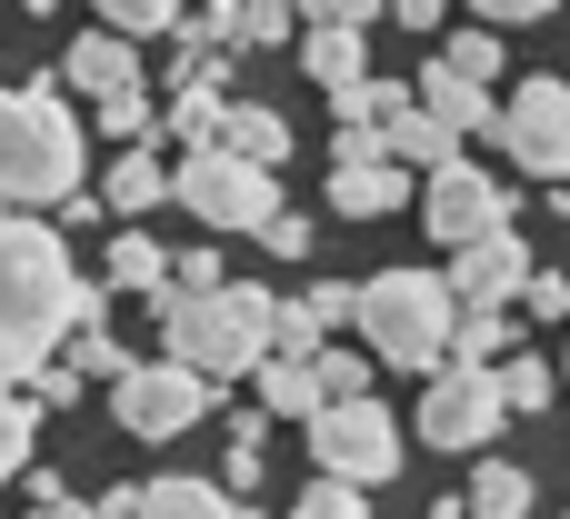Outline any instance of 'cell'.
Returning a JSON list of instances; mask_svg holds the SVG:
<instances>
[{"mask_svg":"<svg viewBox=\"0 0 570 519\" xmlns=\"http://www.w3.org/2000/svg\"><path fill=\"white\" fill-rule=\"evenodd\" d=\"M180 20H190V10H170V0H110V10H100V30L130 40V50H140V40H180Z\"/></svg>","mask_w":570,"mask_h":519,"instance_id":"24","label":"cell"},{"mask_svg":"<svg viewBox=\"0 0 570 519\" xmlns=\"http://www.w3.org/2000/svg\"><path fill=\"white\" fill-rule=\"evenodd\" d=\"M501 150H511L531 180L570 190V80H521V90L501 100Z\"/></svg>","mask_w":570,"mask_h":519,"instance_id":"9","label":"cell"},{"mask_svg":"<svg viewBox=\"0 0 570 519\" xmlns=\"http://www.w3.org/2000/svg\"><path fill=\"white\" fill-rule=\"evenodd\" d=\"M441 70H451V80H471V90H491V80H501V40H491V30H451Z\"/></svg>","mask_w":570,"mask_h":519,"instance_id":"28","label":"cell"},{"mask_svg":"<svg viewBox=\"0 0 570 519\" xmlns=\"http://www.w3.org/2000/svg\"><path fill=\"white\" fill-rule=\"evenodd\" d=\"M381 150H391V160H401V170H421V180H431V170H451V160H461V140H451V130H441V120H431V110H421V100H411V110H401V120H391V130H381Z\"/></svg>","mask_w":570,"mask_h":519,"instance_id":"19","label":"cell"},{"mask_svg":"<svg viewBox=\"0 0 570 519\" xmlns=\"http://www.w3.org/2000/svg\"><path fill=\"white\" fill-rule=\"evenodd\" d=\"M441 280H451V300H461V310H511L541 270H531L521 230H501V240H481V250H451V270H441Z\"/></svg>","mask_w":570,"mask_h":519,"instance_id":"11","label":"cell"},{"mask_svg":"<svg viewBox=\"0 0 570 519\" xmlns=\"http://www.w3.org/2000/svg\"><path fill=\"white\" fill-rule=\"evenodd\" d=\"M271 40H291V10L281 0H250L240 10V50H271Z\"/></svg>","mask_w":570,"mask_h":519,"instance_id":"34","label":"cell"},{"mask_svg":"<svg viewBox=\"0 0 570 519\" xmlns=\"http://www.w3.org/2000/svg\"><path fill=\"white\" fill-rule=\"evenodd\" d=\"M301 30H311V40H301V70H311L321 90H361V80H371V60H361L371 10H361V0H321Z\"/></svg>","mask_w":570,"mask_h":519,"instance_id":"12","label":"cell"},{"mask_svg":"<svg viewBox=\"0 0 570 519\" xmlns=\"http://www.w3.org/2000/svg\"><path fill=\"white\" fill-rule=\"evenodd\" d=\"M261 250H271V260H301V250H311V220H301V210H281V220L261 230Z\"/></svg>","mask_w":570,"mask_h":519,"instance_id":"38","label":"cell"},{"mask_svg":"<svg viewBox=\"0 0 570 519\" xmlns=\"http://www.w3.org/2000/svg\"><path fill=\"white\" fill-rule=\"evenodd\" d=\"M90 170V130L50 80L0 90V200L10 210H70Z\"/></svg>","mask_w":570,"mask_h":519,"instance_id":"3","label":"cell"},{"mask_svg":"<svg viewBox=\"0 0 570 519\" xmlns=\"http://www.w3.org/2000/svg\"><path fill=\"white\" fill-rule=\"evenodd\" d=\"M501 400H511V420H521V410H551V400H561V370L521 350V360H501Z\"/></svg>","mask_w":570,"mask_h":519,"instance_id":"27","label":"cell"},{"mask_svg":"<svg viewBox=\"0 0 570 519\" xmlns=\"http://www.w3.org/2000/svg\"><path fill=\"white\" fill-rule=\"evenodd\" d=\"M60 80H70V90H90V100H130V90H140V60H130V40H110V30L90 20V30L70 40Z\"/></svg>","mask_w":570,"mask_h":519,"instance_id":"13","label":"cell"},{"mask_svg":"<svg viewBox=\"0 0 570 519\" xmlns=\"http://www.w3.org/2000/svg\"><path fill=\"white\" fill-rule=\"evenodd\" d=\"M501 420H511L501 370H441V380L421 390V440H431V450H491Z\"/></svg>","mask_w":570,"mask_h":519,"instance_id":"10","label":"cell"},{"mask_svg":"<svg viewBox=\"0 0 570 519\" xmlns=\"http://www.w3.org/2000/svg\"><path fill=\"white\" fill-rule=\"evenodd\" d=\"M471 519H531V470L521 460H481L471 470Z\"/></svg>","mask_w":570,"mask_h":519,"instance_id":"23","label":"cell"},{"mask_svg":"<svg viewBox=\"0 0 570 519\" xmlns=\"http://www.w3.org/2000/svg\"><path fill=\"white\" fill-rule=\"evenodd\" d=\"M90 140L150 150V140H160V110H150V90H130V100H100V110H90Z\"/></svg>","mask_w":570,"mask_h":519,"instance_id":"25","label":"cell"},{"mask_svg":"<svg viewBox=\"0 0 570 519\" xmlns=\"http://www.w3.org/2000/svg\"><path fill=\"white\" fill-rule=\"evenodd\" d=\"M561 220H570V190H561Z\"/></svg>","mask_w":570,"mask_h":519,"instance_id":"42","label":"cell"},{"mask_svg":"<svg viewBox=\"0 0 570 519\" xmlns=\"http://www.w3.org/2000/svg\"><path fill=\"white\" fill-rule=\"evenodd\" d=\"M0 210H10V200H0Z\"/></svg>","mask_w":570,"mask_h":519,"instance_id":"43","label":"cell"},{"mask_svg":"<svg viewBox=\"0 0 570 519\" xmlns=\"http://www.w3.org/2000/svg\"><path fill=\"white\" fill-rule=\"evenodd\" d=\"M421 110H431L451 140H501V100L471 90V80H451L441 60H421Z\"/></svg>","mask_w":570,"mask_h":519,"instance_id":"14","label":"cell"},{"mask_svg":"<svg viewBox=\"0 0 570 519\" xmlns=\"http://www.w3.org/2000/svg\"><path fill=\"white\" fill-rule=\"evenodd\" d=\"M331 210H341V220H391V210H411V170H401V160L331 170Z\"/></svg>","mask_w":570,"mask_h":519,"instance_id":"15","label":"cell"},{"mask_svg":"<svg viewBox=\"0 0 570 519\" xmlns=\"http://www.w3.org/2000/svg\"><path fill=\"white\" fill-rule=\"evenodd\" d=\"M501 360H521L511 310H461V330H451V370H501Z\"/></svg>","mask_w":570,"mask_h":519,"instance_id":"21","label":"cell"},{"mask_svg":"<svg viewBox=\"0 0 570 519\" xmlns=\"http://www.w3.org/2000/svg\"><path fill=\"white\" fill-rule=\"evenodd\" d=\"M60 370H70L80 390H90V380H130V350H120V340H110V330L90 320V330H80V340L60 350Z\"/></svg>","mask_w":570,"mask_h":519,"instance_id":"26","label":"cell"},{"mask_svg":"<svg viewBox=\"0 0 570 519\" xmlns=\"http://www.w3.org/2000/svg\"><path fill=\"white\" fill-rule=\"evenodd\" d=\"M311 370H321V390H331V410H341V400H371V360H351V350H321Z\"/></svg>","mask_w":570,"mask_h":519,"instance_id":"33","label":"cell"},{"mask_svg":"<svg viewBox=\"0 0 570 519\" xmlns=\"http://www.w3.org/2000/svg\"><path fill=\"white\" fill-rule=\"evenodd\" d=\"M451 330H461V300H451L441 270H381V280H361V340H371V360L441 380L451 370Z\"/></svg>","mask_w":570,"mask_h":519,"instance_id":"4","label":"cell"},{"mask_svg":"<svg viewBox=\"0 0 570 519\" xmlns=\"http://www.w3.org/2000/svg\"><path fill=\"white\" fill-rule=\"evenodd\" d=\"M100 290H140V300H160V290H170V250H160L150 230H120L110 260H100Z\"/></svg>","mask_w":570,"mask_h":519,"instance_id":"20","label":"cell"},{"mask_svg":"<svg viewBox=\"0 0 570 519\" xmlns=\"http://www.w3.org/2000/svg\"><path fill=\"white\" fill-rule=\"evenodd\" d=\"M561 519H570V510H561Z\"/></svg>","mask_w":570,"mask_h":519,"instance_id":"45","label":"cell"},{"mask_svg":"<svg viewBox=\"0 0 570 519\" xmlns=\"http://www.w3.org/2000/svg\"><path fill=\"white\" fill-rule=\"evenodd\" d=\"M521 20H551V10H541V0H491V10H481V30H521Z\"/></svg>","mask_w":570,"mask_h":519,"instance_id":"39","label":"cell"},{"mask_svg":"<svg viewBox=\"0 0 570 519\" xmlns=\"http://www.w3.org/2000/svg\"><path fill=\"white\" fill-rule=\"evenodd\" d=\"M311 460H321V480H341V490H381V480L401 470V420H391L381 400H341V410L311 420Z\"/></svg>","mask_w":570,"mask_h":519,"instance_id":"6","label":"cell"},{"mask_svg":"<svg viewBox=\"0 0 570 519\" xmlns=\"http://www.w3.org/2000/svg\"><path fill=\"white\" fill-rule=\"evenodd\" d=\"M210 380L200 370H180V360H130V380L110 390V420L130 430V440H180V430H200L210 420Z\"/></svg>","mask_w":570,"mask_h":519,"instance_id":"7","label":"cell"},{"mask_svg":"<svg viewBox=\"0 0 570 519\" xmlns=\"http://www.w3.org/2000/svg\"><path fill=\"white\" fill-rule=\"evenodd\" d=\"M261 410H271V420H321L331 390H321L311 360H261Z\"/></svg>","mask_w":570,"mask_h":519,"instance_id":"22","label":"cell"},{"mask_svg":"<svg viewBox=\"0 0 570 519\" xmlns=\"http://www.w3.org/2000/svg\"><path fill=\"white\" fill-rule=\"evenodd\" d=\"M220 150L281 180V160H291V120H281V110H261V100H230V120H220Z\"/></svg>","mask_w":570,"mask_h":519,"instance_id":"16","label":"cell"},{"mask_svg":"<svg viewBox=\"0 0 570 519\" xmlns=\"http://www.w3.org/2000/svg\"><path fill=\"white\" fill-rule=\"evenodd\" d=\"M30 519H100V510H90V500H60V480L30 470Z\"/></svg>","mask_w":570,"mask_h":519,"instance_id":"36","label":"cell"},{"mask_svg":"<svg viewBox=\"0 0 570 519\" xmlns=\"http://www.w3.org/2000/svg\"><path fill=\"white\" fill-rule=\"evenodd\" d=\"M431 519H471V500H441V510H431Z\"/></svg>","mask_w":570,"mask_h":519,"instance_id":"41","label":"cell"},{"mask_svg":"<svg viewBox=\"0 0 570 519\" xmlns=\"http://www.w3.org/2000/svg\"><path fill=\"white\" fill-rule=\"evenodd\" d=\"M561 380H570V370H561Z\"/></svg>","mask_w":570,"mask_h":519,"instance_id":"44","label":"cell"},{"mask_svg":"<svg viewBox=\"0 0 570 519\" xmlns=\"http://www.w3.org/2000/svg\"><path fill=\"white\" fill-rule=\"evenodd\" d=\"M140 519H261V510L230 500V490H210V480H190V470H170V480L140 490Z\"/></svg>","mask_w":570,"mask_h":519,"instance_id":"17","label":"cell"},{"mask_svg":"<svg viewBox=\"0 0 570 519\" xmlns=\"http://www.w3.org/2000/svg\"><path fill=\"white\" fill-rule=\"evenodd\" d=\"M521 310H531V320H570V280H561V270H541V280L521 290Z\"/></svg>","mask_w":570,"mask_h":519,"instance_id":"37","label":"cell"},{"mask_svg":"<svg viewBox=\"0 0 570 519\" xmlns=\"http://www.w3.org/2000/svg\"><path fill=\"white\" fill-rule=\"evenodd\" d=\"M170 200L190 210V220H210V240L220 230H271L281 220V180L271 170H250V160H230V150H190L180 170H170Z\"/></svg>","mask_w":570,"mask_h":519,"instance_id":"5","label":"cell"},{"mask_svg":"<svg viewBox=\"0 0 570 519\" xmlns=\"http://www.w3.org/2000/svg\"><path fill=\"white\" fill-rule=\"evenodd\" d=\"M100 310H110V300H100V280L70 270L60 220L0 210V390H10V380H40Z\"/></svg>","mask_w":570,"mask_h":519,"instance_id":"1","label":"cell"},{"mask_svg":"<svg viewBox=\"0 0 570 519\" xmlns=\"http://www.w3.org/2000/svg\"><path fill=\"white\" fill-rule=\"evenodd\" d=\"M10 480H30V400L20 390H0V490Z\"/></svg>","mask_w":570,"mask_h":519,"instance_id":"29","label":"cell"},{"mask_svg":"<svg viewBox=\"0 0 570 519\" xmlns=\"http://www.w3.org/2000/svg\"><path fill=\"white\" fill-rule=\"evenodd\" d=\"M170 290H230V270H220V240H200V250H170Z\"/></svg>","mask_w":570,"mask_h":519,"instance_id":"30","label":"cell"},{"mask_svg":"<svg viewBox=\"0 0 570 519\" xmlns=\"http://www.w3.org/2000/svg\"><path fill=\"white\" fill-rule=\"evenodd\" d=\"M421 230H431V240H451V250H481V240H501V230H511V190H501L491 170L451 160V170H431V180H421Z\"/></svg>","mask_w":570,"mask_h":519,"instance_id":"8","label":"cell"},{"mask_svg":"<svg viewBox=\"0 0 570 519\" xmlns=\"http://www.w3.org/2000/svg\"><path fill=\"white\" fill-rule=\"evenodd\" d=\"M291 519H371V500H361V490H341V480H311V490L291 500Z\"/></svg>","mask_w":570,"mask_h":519,"instance_id":"32","label":"cell"},{"mask_svg":"<svg viewBox=\"0 0 570 519\" xmlns=\"http://www.w3.org/2000/svg\"><path fill=\"white\" fill-rule=\"evenodd\" d=\"M30 400H50V410H70V400H80V380H70V370H60V360H50V370H40V380H30Z\"/></svg>","mask_w":570,"mask_h":519,"instance_id":"40","label":"cell"},{"mask_svg":"<svg viewBox=\"0 0 570 519\" xmlns=\"http://www.w3.org/2000/svg\"><path fill=\"white\" fill-rule=\"evenodd\" d=\"M220 490H230V500L261 490V420H230V470H220Z\"/></svg>","mask_w":570,"mask_h":519,"instance_id":"31","label":"cell"},{"mask_svg":"<svg viewBox=\"0 0 570 519\" xmlns=\"http://www.w3.org/2000/svg\"><path fill=\"white\" fill-rule=\"evenodd\" d=\"M160 200H170L160 150H120V160H110V180H100V210H110V220H140V210H160Z\"/></svg>","mask_w":570,"mask_h":519,"instance_id":"18","label":"cell"},{"mask_svg":"<svg viewBox=\"0 0 570 519\" xmlns=\"http://www.w3.org/2000/svg\"><path fill=\"white\" fill-rule=\"evenodd\" d=\"M301 300H311V320H321V330L361 320V290H351V280H321V290H301Z\"/></svg>","mask_w":570,"mask_h":519,"instance_id":"35","label":"cell"},{"mask_svg":"<svg viewBox=\"0 0 570 519\" xmlns=\"http://www.w3.org/2000/svg\"><path fill=\"white\" fill-rule=\"evenodd\" d=\"M150 320H160V360H180V370H200L210 390H230V380H261V360H271V330H281V300L261 290V280H230V290H160L150 300Z\"/></svg>","mask_w":570,"mask_h":519,"instance_id":"2","label":"cell"}]
</instances>
